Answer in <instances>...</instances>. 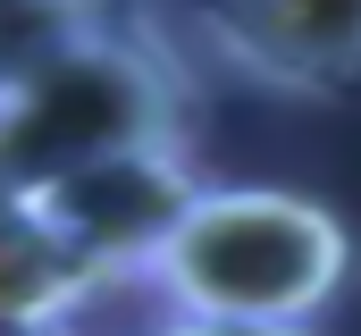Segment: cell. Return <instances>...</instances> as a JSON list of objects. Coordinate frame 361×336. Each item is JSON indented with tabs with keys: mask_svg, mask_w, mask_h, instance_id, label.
I'll use <instances>...</instances> for the list:
<instances>
[{
	"mask_svg": "<svg viewBox=\"0 0 361 336\" xmlns=\"http://www.w3.org/2000/svg\"><path fill=\"white\" fill-rule=\"evenodd\" d=\"M185 143V68L135 25L59 17L42 42H17L0 101V185L42 193L92 160Z\"/></svg>",
	"mask_w": 361,
	"mask_h": 336,
	"instance_id": "obj_1",
	"label": "cell"
},
{
	"mask_svg": "<svg viewBox=\"0 0 361 336\" xmlns=\"http://www.w3.org/2000/svg\"><path fill=\"white\" fill-rule=\"evenodd\" d=\"M353 269V236L311 193L277 185H210L152 260V294L169 320H252V328H311Z\"/></svg>",
	"mask_w": 361,
	"mask_h": 336,
	"instance_id": "obj_2",
	"label": "cell"
},
{
	"mask_svg": "<svg viewBox=\"0 0 361 336\" xmlns=\"http://www.w3.org/2000/svg\"><path fill=\"white\" fill-rule=\"evenodd\" d=\"M202 168L185 160V143H160V152H126V160H92L42 193H8L17 210H34L59 244L85 260L101 286L118 277H152V260L177 244V227L202 202Z\"/></svg>",
	"mask_w": 361,
	"mask_h": 336,
	"instance_id": "obj_3",
	"label": "cell"
},
{
	"mask_svg": "<svg viewBox=\"0 0 361 336\" xmlns=\"http://www.w3.org/2000/svg\"><path fill=\"white\" fill-rule=\"evenodd\" d=\"M185 25L235 76L294 101H361V0H185Z\"/></svg>",
	"mask_w": 361,
	"mask_h": 336,
	"instance_id": "obj_4",
	"label": "cell"
},
{
	"mask_svg": "<svg viewBox=\"0 0 361 336\" xmlns=\"http://www.w3.org/2000/svg\"><path fill=\"white\" fill-rule=\"evenodd\" d=\"M92 294H109L76 252L59 244L34 210L8 202V244H0V311L8 320H76Z\"/></svg>",
	"mask_w": 361,
	"mask_h": 336,
	"instance_id": "obj_5",
	"label": "cell"
},
{
	"mask_svg": "<svg viewBox=\"0 0 361 336\" xmlns=\"http://www.w3.org/2000/svg\"><path fill=\"white\" fill-rule=\"evenodd\" d=\"M152 336H311V328H252V320H160Z\"/></svg>",
	"mask_w": 361,
	"mask_h": 336,
	"instance_id": "obj_6",
	"label": "cell"
},
{
	"mask_svg": "<svg viewBox=\"0 0 361 336\" xmlns=\"http://www.w3.org/2000/svg\"><path fill=\"white\" fill-rule=\"evenodd\" d=\"M8 336H76V320H8Z\"/></svg>",
	"mask_w": 361,
	"mask_h": 336,
	"instance_id": "obj_7",
	"label": "cell"
},
{
	"mask_svg": "<svg viewBox=\"0 0 361 336\" xmlns=\"http://www.w3.org/2000/svg\"><path fill=\"white\" fill-rule=\"evenodd\" d=\"M25 8H59V17H68V8H76V0H25Z\"/></svg>",
	"mask_w": 361,
	"mask_h": 336,
	"instance_id": "obj_8",
	"label": "cell"
}]
</instances>
